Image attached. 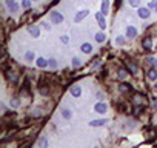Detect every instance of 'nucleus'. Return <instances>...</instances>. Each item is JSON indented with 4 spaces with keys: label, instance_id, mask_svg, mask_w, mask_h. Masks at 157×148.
Instances as JSON below:
<instances>
[{
    "label": "nucleus",
    "instance_id": "f257e3e1",
    "mask_svg": "<svg viewBox=\"0 0 157 148\" xmlns=\"http://www.w3.org/2000/svg\"><path fill=\"white\" fill-rule=\"evenodd\" d=\"M49 20H51L52 23H62V22H63L62 12H59V11H51V12H49Z\"/></svg>",
    "mask_w": 157,
    "mask_h": 148
},
{
    "label": "nucleus",
    "instance_id": "f03ea898",
    "mask_svg": "<svg viewBox=\"0 0 157 148\" xmlns=\"http://www.w3.org/2000/svg\"><path fill=\"white\" fill-rule=\"evenodd\" d=\"M95 20L99 22V25H100V28L102 29H105L106 28V22H105V14L102 11H99V12H95Z\"/></svg>",
    "mask_w": 157,
    "mask_h": 148
},
{
    "label": "nucleus",
    "instance_id": "7ed1b4c3",
    "mask_svg": "<svg viewBox=\"0 0 157 148\" xmlns=\"http://www.w3.org/2000/svg\"><path fill=\"white\" fill-rule=\"evenodd\" d=\"M88 14H90V11H88V9H82V11H79L77 14H76V17H74V22H76V23L82 22V20H83Z\"/></svg>",
    "mask_w": 157,
    "mask_h": 148
},
{
    "label": "nucleus",
    "instance_id": "20e7f679",
    "mask_svg": "<svg viewBox=\"0 0 157 148\" xmlns=\"http://www.w3.org/2000/svg\"><path fill=\"white\" fill-rule=\"evenodd\" d=\"M106 110H108V106H106V103H103V102H97V103L94 105V111H95V113L103 114V113H106Z\"/></svg>",
    "mask_w": 157,
    "mask_h": 148
},
{
    "label": "nucleus",
    "instance_id": "39448f33",
    "mask_svg": "<svg viewBox=\"0 0 157 148\" xmlns=\"http://www.w3.org/2000/svg\"><path fill=\"white\" fill-rule=\"evenodd\" d=\"M100 11L103 12V14H110V0H102V8Z\"/></svg>",
    "mask_w": 157,
    "mask_h": 148
},
{
    "label": "nucleus",
    "instance_id": "423d86ee",
    "mask_svg": "<svg viewBox=\"0 0 157 148\" xmlns=\"http://www.w3.org/2000/svg\"><path fill=\"white\" fill-rule=\"evenodd\" d=\"M28 32H29V34L32 36V37H39L40 36V28H39V26H28Z\"/></svg>",
    "mask_w": 157,
    "mask_h": 148
},
{
    "label": "nucleus",
    "instance_id": "0eeeda50",
    "mask_svg": "<svg viewBox=\"0 0 157 148\" xmlns=\"http://www.w3.org/2000/svg\"><path fill=\"white\" fill-rule=\"evenodd\" d=\"M149 16H151V12H149V8H148V6H146V8H139V17L148 19Z\"/></svg>",
    "mask_w": 157,
    "mask_h": 148
},
{
    "label": "nucleus",
    "instance_id": "6e6552de",
    "mask_svg": "<svg viewBox=\"0 0 157 148\" xmlns=\"http://www.w3.org/2000/svg\"><path fill=\"white\" fill-rule=\"evenodd\" d=\"M71 94H72V96L74 97H80V94H82V88H80V86L79 85H74V86H71Z\"/></svg>",
    "mask_w": 157,
    "mask_h": 148
},
{
    "label": "nucleus",
    "instance_id": "1a4fd4ad",
    "mask_svg": "<svg viewBox=\"0 0 157 148\" xmlns=\"http://www.w3.org/2000/svg\"><path fill=\"white\" fill-rule=\"evenodd\" d=\"M137 36V29L134 28V26H126V37H135Z\"/></svg>",
    "mask_w": 157,
    "mask_h": 148
},
{
    "label": "nucleus",
    "instance_id": "9d476101",
    "mask_svg": "<svg viewBox=\"0 0 157 148\" xmlns=\"http://www.w3.org/2000/svg\"><path fill=\"white\" fill-rule=\"evenodd\" d=\"M142 46H143V50H151V48H153V40L149 39V37H146V39L142 42Z\"/></svg>",
    "mask_w": 157,
    "mask_h": 148
},
{
    "label": "nucleus",
    "instance_id": "9b49d317",
    "mask_svg": "<svg viewBox=\"0 0 157 148\" xmlns=\"http://www.w3.org/2000/svg\"><path fill=\"white\" fill-rule=\"evenodd\" d=\"M80 50H82V52H85V54H91L92 46H91V43H83L80 46Z\"/></svg>",
    "mask_w": 157,
    "mask_h": 148
},
{
    "label": "nucleus",
    "instance_id": "f8f14e48",
    "mask_svg": "<svg viewBox=\"0 0 157 148\" xmlns=\"http://www.w3.org/2000/svg\"><path fill=\"white\" fill-rule=\"evenodd\" d=\"M36 65L39 66V68H46V66H48V60L43 59V57H39L37 62H36Z\"/></svg>",
    "mask_w": 157,
    "mask_h": 148
},
{
    "label": "nucleus",
    "instance_id": "ddd939ff",
    "mask_svg": "<svg viewBox=\"0 0 157 148\" xmlns=\"http://www.w3.org/2000/svg\"><path fill=\"white\" fill-rule=\"evenodd\" d=\"M105 124H106V119H99V120H92L90 125L91 126H103Z\"/></svg>",
    "mask_w": 157,
    "mask_h": 148
},
{
    "label": "nucleus",
    "instance_id": "4468645a",
    "mask_svg": "<svg viewBox=\"0 0 157 148\" xmlns=\"http://www.w3.org/2000/svg\"><path fill=\"white\" fill-rule=\"evenodd\" d=\"M37 147H39V148H46V147H48V140H46V136H42V137H40V140L37 142Z\"/></svg>",
    "mask_w": 157,
    "mask_h": 148
},
{
    "label": "nucleus",
    "instance_id": "2eb2a0df",
    "mask_svg": "<svg viewBox=\"0 0 157 148\" xmlns=\"http://www.w3.org/2000/svg\"><path fill=\"white\" fill-rule=\"evenodd\" d=\"M148 79H151V80H156V79H157V70H156V68L148 70Z\"/></svg>",
    "mask_w": 157,
    "mask_h": 148
},
{
    "label": "nucleus",
    "instance_id": "dca6fc26",
    "mask_svg": "<svg viewBox=\"0 0 157 148\" xmlns=\"http://www.w3.org/2000/svg\"><path fill=\"white\" fill-rule=\"evenodd\" d=\"M146 62H148V65L151 66V68H156V70H157V59H156V57H148Z\"/></svg>",
    "mask_w": 157,
    "mask_h": 148
},
{
    "label": "nucleus",
    "instance_id": "f3484780",
    "mask_svg": "<svg viewBox=\"0 0 157 148\" xmlns=\"http://www.w3.org/2000/svg\"><path fill=\"white\" fill-rule=\"evenodd\" d=\"M119 90H120L122 93H128V91H131V85H129V83H122V85L119 86Z\"/></svg>",
    "mask_w": 157,
    "mask_h": 148
},
{
    "label": "nucleus",
    "instance_id": "a211bd4d",
    "mask_svg": "<svg viewBox=\"0 0 157 148\" xmlns=\"http://www.w3.org/2000/svg\"><path fill=\"white\" fill-rule=\"evenodd\" d=\"M95 42L97 43H103L105 42V34L103 32H97V34H95Z\"/></svg>",
    "mask_w": 157,
    "mask_h": 148
},
{
    "label": "nucleus",
    "instance_id": "6ab92c4d",
    "mask_svg": "<svg viewBox=\"0 0 157 148\" xmlns=\"http://www.w3.org/2000/svg\"><path fill=\"white\" fill-rule=\"evenodd\" d=\"M48 66H49L51 70H56V68H57V62H56V59H49V60H48Z\"/></svg>",
    "mask_w": 157,
    "mask_h": 148
},
{
    "label": "nucleus",
    "instance_id": "aec40b11",
    "mask_svg": "<svg viewBox=\"0 0 157 148\" xmlns=\"http://www.w3.org/2000/svg\"><path fill=\"white\" fill-rule=\"evenodd\" d=\"M25 59H26V62H32V60H34V52H32V51H28V52L25 54Z\"/></svg>",
    "mask_w": 157,
    "mask_h": 148
},
{
    "label": "nucleus",
    "instance_id": "412c9836",
    "mask_svg": "<svg viewBox=\"0 0 157 148\" xmlns=\"http://www.w3.org/2000/svg\"><path fill=\"white\" fill-rule=\"evenodd\" d=\"M31 2H32V0H22V8L29 9L31 8Z\"/></svg>",
    "mask_w": 157,
    "mask_h": 148
},
{
    "label": "nucleus",
    "instance_id": "4be33fe9",
    "mask_svg": "<svg viewBox=\"0 0 157 148\" xmlns=\"http://www.w3.org/2000/svg\"><path fill=\"white\" fill-rule=\"evenodd\" d=\"M9 105L12 106V108H17V106L20 105V100H19V99H11V102H9Z\"/></svg>",
    "mask_w": 157,
    "mask_h": 148
},
{
    "label": "nucleus",
    "instance_id": "5701e85b",
    "mask_svg": "<svg viewBox=\"0 0 157 148\" xmlns=\"http://www.w3.org/2000/svg\"><path fill=\"white\" fill-rule=\"evenodd\" d=\"M62 116H63L65 119H71V116H72L71 110H63V111H62Z\"/></svg>",
    "mask_w": 157,
    "mask_h": 148
},
{
    "label": "nucleus",
    "instance_id": "b1692460",
    "mask_svg": "<svg viewBox=\"0 0 157 148\" xmlns=\"http://www.w3.org/2000/svg\"><path fill=\"white\" fill-rule=\"evenodd\" d=\"M128 71L126 70H119V79H126Z\"/></svg>",
    "mask_w": 157,
    "mask_h": 148
},
{
    "label": "nucleus",
    "instance_id": "393cba45",
    "mask_svg": "<svg viewBox=\"0 0 157 148\" xmlns=\"http://www.w3.org/2000/svg\"><path fill=\"white\" fill-rule=\"evenodd\" d=\"M148 8L157 11V0H153V2H149V3H148Z\"/></svg>",
    "mask_w": 157,
    "mask_h": 148
},
{
    "label": "nucleus",
    "instance_id": "a878e982",
    "mask_svg": "<svg viewBox=\"0 0 157 148\" xmlns=\"http://www.w3.org/2000/svg\"><path fill=\"white\" fill-rule=\"evenodd\" d=\"M79 66H80V60L77 57H74L72 59V68H79Z\"/></svg>",
    "mask_w": 157,
    "mask_h": 148
},
{
    "label": "nucleus",
    "instance_id": "bb28decb",
    "mask_svg": "<svg viewBox=\"0 0 157 148\" xmlns=\"http://www.w3.org/2000/svg\"><path fill=\"white\" fill-rule=\"evenodd\" d=\"M129 5L135 6V8H139V6H140V0H129Z\"/></svg>",
    "mask_w": 157,
    "mask_h": 148
},
{
    "label": "nucleus",
    "instance_id": "cd10ccee",
    "mask_svg": "<svg viewBox=\"0 0 157 148\" xmlns=\"http://www.w3.org/2000/svg\"><path fill=\"white\" fill-rule=\"evenodd\" d=\"M128 66H129V70H131V73H133V74H134V73H137V66L133 65L131 62H128Z\"/></svg>",
    "mask_w": 157,
    "mask_h": 148
},
{
    "label": "nucleus",
    "instance_id": "c85d7f7f",
    "mask_svg": "<svg viewBox=\"0 0 157 148\" xmlns=\"http://www.w3.org/2000/svg\"><path fill=\"white\" fill-rule=\"evenodd\" d=\"M115 43H117V45H123V43H125V39L120 36V37H117V39H115Z\"/></svg>",
    "mask_w": 157,
    "mask_h": 148
},
{
    "label": "nucleus",
    "instance_id": "c756f323",
    "mask_svg": "<svg viewBox=\"0 0 157 148\" xmlns=\"http://www.w3.org/2000/svg\"><path fill=\"white\" fill-rule=\"evenodd\" d=\"M9 11H11V12H17V11H19V5L14 3V5H12L11 8H9Z\"/></svg>",
    "mask_w": 157,
    "mask_h": 148
},
{
    "label": "nucleus",
    "instance_id": "7c9ffc66",
    "mask_svg": "<svg viewBox=\"0 0 157 148\" xmlns=\"http://www.w3.org/2000/svg\"><path fill=\"white\" fill-rule=\"evenodd\" d=\"M5 2H6V6H8V8H11V6L16 3V0H5Z\"/></svg>",
    "mask_w": 157,
    "mask_h": 148
},
{
    "label": "nucleus",
    "instance_id": "2f4dec72",
    "mask_svg": "<svg viewBox=\"0 0 157 148\" xmlns=\"http://www.w3.org/2000/svg\"><path fill=\"white\" fill-rule=\"evenodd\" d=\"M62 42H63V43H68V42H70V39H68V36H62Z\"/></svg>",
    "mask_w": 157,
    "mask_h": 148
},
{
    "label": "nucleus",
    "instance_id": "473e14b6",
    "mask_svg": "<svg viewBox=\"0 0 157 148\" xmlns=\"http://www.w3.org/2000/svg\"><path fill=\"white\" fill-rule=\"evenodd\" d=\"M42 25H43V28H45V29H49V28H51V26H49V25H48V23H45V22H43Z\"/></svg>",
    "mask_w": 157,
    "mask_h": 148
},
{
    "label": "nucleus",
    "instance_id": "72a5a7b5",
    "mask_svg": "<svg viewBox=\"0 0 157 148\" xmlns=\"http://www.w3.org/2000/svg\"><path fill=\"white\" fill-rule=\"evenodd\" d=\"M154 108L157 110V100H156V102H154Z\"/></svg>",
    "mask_w": 157,
    "mask_h": 148
},
{
    "label": "nucleus",
    "instance_id": "f704fd0d",
    "mask_svg": "<svg viewBox=\"0 0 157 148\" xmlns=\"http://www.w3.org/2000/svg\"><path fill=\"white\" fill-rule=\"evenodd\" d=\"M156 91H157V83H156Z\"/></svg>",
    "mask_w": 157,
    "mask_h": 148
},
{
    "label": "nucleus",
    "instance_id": "c9c22d12",
    "mask_svg": "<svg viewBox=\"0 0 157 148\" xmlns=\"http://www.w3.org/2000/svg\"><path fill=\"white\" fill-rule=\"evenodd\" d=\"M32 2H39V0H32Z\"/></svg>",
    "mask_w": 157,
    "mask_h": 148
}]
</instances>
